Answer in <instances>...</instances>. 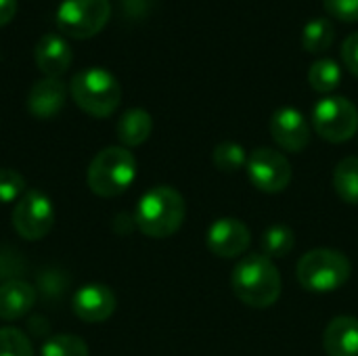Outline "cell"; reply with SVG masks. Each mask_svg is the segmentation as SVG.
Returning a JSON list of instances; mask_svg holds the SVG:
<instances>
[{"mask_svg":"<svg viewBox=\"0 0 358 356\" xmlns=\"http://www.w3.org/2000/svg\"><path fill=\"white\" fill-rule=\"evenodd\" d=\"M235 296L250 308H271L281 298V275L275 262L262 254L243 256L231 275Z\"/></svg>","mask_w":358,"mask_h":356,"instance_id":"1","label":"cell"},{"mask_svg":"<svg viewBox=\"0 0 358 356\" xmlns=\"http://www.w3.org/2000/svg\"><path fill=\"white\" fill-rule=\"evenodd\" d=\"M185 216L187 204L180 191L168 185H157L138 199L134 222L143 235L151 239H166L182 227Z\"/></svg>","mask_w":358,"mask_h":356,"instance_id":"2","label":"cell"},{"mask_svg":"<svg viewBox=\"0 0 358 356\" xmlns=\"http://www.w3.org/2000/svg\"><path fill=\"white\" fill-rule=\"evenodd\" d=\"M69 94L76 105L92 118H109L122 103L117 78L103 67H88L71 78Z\"/></svg>","mask_w":358,"mask_h":356,"instance_id":"3","label":"cell"},{"mask_svg":"<svg viewBox=\"0 0 358 356\" xmlns=\"http://www.w3.org/2000/svg\"><path fill=\"white\" fill-rule=\"evenodd\" d=\"M352 264L346 254L329 248H317L304 254L296 266L298 283L315 294H329L348 283Z\"/></svg>","mask_w":358,"mask_h":356,"instance_id":"4","label":"cell"},{"mask_svg":"<svg viewBox=\"0 0 358 356\" xmlns=\"http://www.w3.org/2000/svg\"><path fill=\"white\" fill-rule=\"evenodd\" d=\"M88 187L99 197H115L128 191L136 178V157L126 147H107L88 166Z\"/></svg>","mask_w":358,"mask_h":356,"instance_id":"5","label":"cell"},{"mask_svg":"<svg viewBox=\"0 0 358 356\" xmlns=\"http://www.w3.org/2000/svg\"><path fill=\"white\" fill-rule=\"evenodd\" d=\"M313 128L327 143L350 141L358 132L357 105L346 97H323L313 109Z\"/></svg>","mask_w":358,"mask_h":356,"instance_id":"6","label":"cell"},{"mask_svg":"<svg viewBox=\"0 0 358 356\" xmlns=\"http://www.w3.org/2000/svg\"><path fill=\"white\" fill-rule=\"evenodd\" d=\"M109 17V0H63L57 8L59 29L76 40H86L103 31Z\"/></svg>","mask_w":358,"mask_h":356,"instance_id":"7","label":"cell"},{"mask_svg":"<svg viewBox=\"0 0 358 356\" xmlns=\"http://www.w3.org/2000/svg\"><path fill=\"white\" fill-rule=\"evenodd\" d=\"M55 225V208L48 195L42 191H25L23 197L15 204L13 227L19 237L27 241L44 239Z\"/></svg>","mask_w":358,"mask_h":356,"instance_id":"8","label":"cell"},{"mask_svg":"<svg viewBox=\"0 0 358 356\" xmlns=\"http://www.w3.org/2000/svg\"><path fill=\"white\" fill-rule=\"evenodd\" d=\"M245 168L252 185L262 193H281L289 187L294 178L289 159L271 147L254 149L248 157Z\"/></svg>","mask_w":358,"mask_h":356,"instance_id":"9","label":"cell"},{"mask_svg":"<svg viewBox=\"0 0 358 356\" xmlns=\"http://www.w3.org/2000/svg\"><path fill=\"white\" fill-rule=\"evenodd\" d=\"M252 233L239 218H218L206 233L208 250L218 258H239L250 250Z\"/></svg>","mask_w":358,"mask_h":356,"instance_id":"10","label":"cell"},{"mask_svg":"<svg viewBox=\"0 0 358 356\" xmlns=\"http://www.w3.org/2000/svg\"><path fill=\"white\" fill-rule=\"evenodd\" d=\"M271 136L287 153H300L310 143V126L296 107H281L271 118Z\"/></svg>","mask_w":358,"mask_h":356,"instance_id":"11","label":"cell"},{"mask_svg":"<svg viewBox=\"0 0 358 356\" xmlns=\"http://www.w3.org/2000/svg\"><path fill=\"white\" fill-rule=\"evenodd\" d=\"M115 294L101 283H88L73 296V313L86 323H103L115 313Z\"/></svg>","mask_w":358,"mask_h":356,"instance_id":"12","label":"cell"},{"mask_svg":"<svg viewBox=\"0 0 358 356\" xmlns=\"http://www.w3.org/2000/svg\"><path fill=\"white\" fill-rule=\"evenodd\" d=\"M34 59L44 78H59L69 69L73 52L65 38L57 34H44L34 46Z\"/></svg>","mask_w":358,"mask_h":356,"instance_id":"13","label":"cell"},{"mask_svg":"<svg viewBox=\"0 0 358 356\" xmlns=\"http://www.w3.org/2000/svg\"><path fill=\"white\" fill-rule=\"evenodd\" d=\"M67 99V88L59 78H42L38 80L27 94V111L36 118H52L57 115Z\"/></svg>","mask_w":358,"mask_h":356,"instance_id":"14","label":"cell"},{"mask_svg":"<svg viewBox=\"0 0 358 356\" xmlns=\"http://www.w3.org/2000/svg\"><path fill=\"white\" fill-rule=\"evenodd\" d=\"M323 348L327 356H358V319L336 317L323 332Z\"/></svg>","mask_w":358,"mask_h":356,"instance_id":"15","label":"cell"},{"mask_svg":"<svg viewBox=\"0 0 358 356\" xmlns=\"http://www.w3.org/2000/svg\"><path fill=\"white\" fill-rule=\"evenodd\" d=\"M36 304V290L19 279H10L0 285V319L17 321L25 317Z\"/></svg>","mask_w":358,"mask_h":356,"instance_id":"16","label":"cell"},{"mask_svg":"<svg viewBox=\"0 0 358 356\" xmlns=\"http://www.w3.org/2000/svg\"><path fill=\"white\" fill-rule=\"evenodd\" d=\"M151 130H153V118L149 115V111L141 107L128 109L117 120V126H115V134L126 149L143 145L151 136Z\"/></svg>","mask_w":358,"mask_h":356,"instance_id":"17","label":"cell"},{"mask_svg":"<svg viewBox=\"0 0 358 356\" xmlns=\"http://www.w3.org/2000/svg\"><path fill=\"white\" fill-rule=\"evenodd\" d=\"M334 189L338 197L348 204L358 206V157L348 155L342 162H338L334 170Z\"/></svg>","mask_w":358,"mask_h":356,"instance_id":"18","label":"cell"},{"mask_svg":"<svg viewBox=\"0 0 358 356\" xmlns=\"http://www.w3.org/2000/svg\"><path fill=\"white\" fill-rule=\"evenodd\" d=\"M334 40H336V27L325 17H317L308 21L302 29V48L306 52L313 55L325 52L334 44Z\"/></svg>","mask_w":358,"mask_h":356,"instance_id":"19","label":"cell"},{"mask_svg":"<svg viewBox=\"0 0 358 356\" xmlns=\"http://www.w3.org/2000/svg\"><path fill=\"white\" fill-rule=\"evenodd\" d=\"M308 84L319 94H331L342 84V67L334 59H317L308 69Z\"/></svg>","mask_w":358,"mask_h":356,"instance_id":"20","label":"cell"},{"mask_svg":"<svg viewBox=\"0 0 358 356\" xmlns=\"http://www.w3.org/2000/svg\"><path fill=\"white\" fill-rule=\"evenodd\" d=\"M294 245H296L294 231L285 225H275L264 231V235L260 239V254L271 260L285 258L287 254H292Z\"/></svg>","mask_w":358,"mask_h":356,"instance_id":"21","label":"cell"},{"mask_svg":"<svg viewBox=\"0 0 358 356\" xmlns=\"http://www.w3.org/2000/svg\"><path fill=\"white\" fill-rule=\"evenodd\" d=\"M212 159H214V166L220 172H227V174H235L243 166H248L245 149L239 143H233V141H224V143L216 145V149L212 153Z\"/></svg>","mask_w":358,"mask_h":356,"instance_id":"22","label":"cell"},{"mask_svg":"<svg viewBox=\"0 0 358 356\" xmlns=\"http://www.w3.org/2000/svg\"><path fill=\"white\" fill-rule=\"evenodd\" d=\"M42 356H88V344L73 334L52 336L42 344Z\"/></svg>","mask_w":358,"mask_h":356,"instance_id":"23","label":"cell"},{"mask_svg":"<svg viewBox=\"0 0 358 356\" xmlns=\"http://www.w3.org/2000/svg\"><path fill=\"white\" fill-rule=\"evenodd\" d=\"M0 356H34V346L21 329L0 327Z\"/></svg>","mask_w":358,"mask_h":356,"instance_id":"24","label":"cell"},{"mask_svg":"<svg viewBox=\"0 0 358 356\" xmlns=\"http://www.w3.org/2000/svg\"><path fill=\"white\" fill-rule=\"evenodd\" d=\"M25 193V178L13 168H0V204L19 201Z\"/></svg>","mask_w":358,"mask_h":356,"instance_id":"25","label":"cell"},{"mask_svg":"<svg viewBox=\"0 0 358 356\" xmlns=\"http://www.w3.org/2000/svg\"><path fill=\"white\" fill-rule=\"evenodd\" d=\"M327 15L344 21V23H358V0H323Z\"/></svg>","mask_w":358,"mask_h":356,"instance_id":"26","label":"cell"},{"mask_svg":"<svg viewBox=\"0 0 358 356\" xmlns=\"http://www.w3.org/2000/svg\"><path fill=\"white\" fill-rule=\"evenodd\" d=\"M342 61L346 65V69L358 78V31L350 34L344 44H342Z\"/></svg>","mask_w":358,"mask_h":356,"instance_id":"27","label":"cell"},{"mask_svg":"<svg viewBox=\"0 0 358 356\" xmlns=\"http://www.w3.org/2000/svg\"><path fill=\"white\" fill-rule=\"evenodd\" d=\"M17 13V0H0V27L10 23Z\"/></svg>","mask_w":358,"mask_h":356,"instance_id":"28","label":"cell"}]
</instances>
